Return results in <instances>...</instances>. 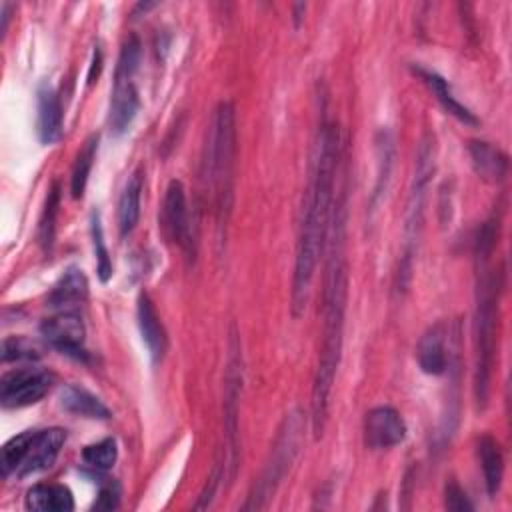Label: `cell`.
<instances>
[{"label":"cell","mask_w":512,"mask_h":512,"mask_svg":"<svg viewBox=\"0 0 512 512\" xmlns=\"http://www.w3.org/2000/svg\"><path fill=\"white\" fill-rule=\"evenodd\" d=\"M340 136L334 124H322L318 152L314 158L312 178L302 204V220L298 230L294 276H292V316L300 318L306 310L310 286L318 256L324 248L330 218L334 210V178L338 166Z\"/></svg>","instance_id":"obj_1"},{"label":"cell","mask_w":512,"mask_h":512,"mask_svg":"<svg viewBox=\"0 0 512 512\" xmlns=\"http://www.w3.org/2000/svg\"><path fill=\"white\" fill-rule=\"evenodd\" d=\"M332 234L330 240L332 252L328 258L326 272V288H324V326H322V344L318 356V368L312 386V402H310V426L314 438L324 434L328 422V404L330 390L334 384V376L340 364L342 352V330H344V310H346V268L340 256L342 246V218L338 212L330 218Z\"/></svg>","instance_id":"obj_2"},{"label":"cell","mask_w":512,"mask_h":512,"mask_svg":"<svg viewBox=\"0 0 512 512\" xmlns=\"http://www.w3.org/2000/svg\"><path fill=\"white\" fill-rule=\"evenodd\" d=\"M494 252L474 250L476 262V306H474V400L486 408L498 346V298L500 272L490 266Z\"/></svg>","instance_id":"obj_3"},{"label":"cell","mask_w":512,"mask_h":512,"mask_svg":"<svg viewBox=\"0 0 512 512\" xmlns=\"http://www.w3.org/2000/svg\"><path fill=\"white\" fill-rule=\"evenodd\" d=\"M234 158H236V118L234 106L230 102H220L214 110L212 130L208 140L206 156V176L210 180L216 204L218 228L228 222L232 208V188H234Z\"/></svg>","instance_id":"obj_4"},{"label":"cell","mask_w":512,"mask_h":512,"mask_svg":"<svg viewBox=\"0 0 512 512\" xmlns=\"http://www.w3.org/2000/svg\"><path fill=\"white\" fill-rule=\"evenodd\" d=\"M304 426H306V416L302 410H292L284 416V420L278 428L276 440L272 444L270 456L264 464V470H262L260 478L256 480L252 492L248 494L246 504L242 506L244 510H260L270 502V498L282 484L284 476L292 468V464L302 448Z\"/></svg>","instance_id":"obj_5"},{"label":"cell","mask_w":512,"mask_h":512,"mask_svg":"<svg viewBox=\"0 0 512 512\" xmlns=\"http://www.w3.org/2000/svg\"><path fill=\"white\" fill-rule=\"evenodd\" d=\"M242 342L236 326H230L228 358L224 370V440H226V464L224 474L228 482L236 478L240 466V394H242Z\"/></svg>","instance_id":"obj_6"},{"label":"cell","mask_w":512,"mask_h":512,"mask_svg":"<svg viewBox=\"0 0 512 512\" xmlns=\"http://www.w3.org/2000/svg\"><path fill=\"white\" fill-rule=\"evenodd\" d=\"M432 172H434V144L432 140H422L416 156V168H414V178H412L408 208H406V222H404V248H402V260L398 270V288L402 290H406L410 280L412 258L416 252V242H418L422 220H424L426 188Z\"/></svg>","instance_id":"obj_7"},{"label":"cell","mask_w":512,"mask_h":512,"mask_svg":"<svg viewBox=\"0 0 512 512\" xmlns=\"http://www.w3.org/2000/svg\"><path fill=\"white\" fill-rule=\"evenodd\" d=\"M54 376L42 366H22L2 374L0 402L4 408H24L46 396Z\"/></svg>","instance_id":"obj_8"},{"label":"cell","mask_w":512,"mask_h":512,"mask_svg":"<svg viewBox=\"0 0 512 512\" xmlns=\"http://www.w3.org/2000/svg\"><path fill=\"white\" fill-rule=\"evenodd\" d=\"M42 338L66 356H74L78 360L86 358L84 340H86V326L82 316L72 310H60L58 314L46 318L40 324Z\"/></svg>","instance_id":"obj_9"},{"label":"cell","mask_w":512,"mask_h":512,"mask_svg":"<svg viewBox=\"0 0 512 512\" xmlns=\"http://www.w3.org/2000/svg\"><path fill=\"white\" fill-rule=\"evenodd\" d=\"M162 228H164L168 240L178 244L188 256L194 254L186 190L180 180H170V184L166 188L164 204H162Z\"/></svg>","instance_id":"obj_10"},{"label":"cell","mask_w":512,"mask_h":512,"mask_svg":"<svg viewBox=\"0 0 512 512\" xmlns=\"http://www.w3.org/2000/svg\"><path fill=\"white\" fill-rule=\"evenodd\" d=\"M406 438V422L392 406H376L364 418V442L372 450L398 446Z\"/></svg>","instance_id":"obj_11"},{"label":"cell","mask_w":512,"mask_h":512,"mask_svg":"<svg viewBox=\"0 0 512 512\" xmlns=\"http://www.w3.org/2000/svg\"><path fill=\"white\" fill-rule=\"evenodd\" d=\"M64 442H66L64 428L54 426V428H46V430H36L34 440L28 448V454L22 460L20 468L16 470V478H28V476L48 470L56 462Z\"/></svg>","instance_id":"obj_12"},{"label":"cell","mask_w":512,"mask_h":512,"mask_svg":"<svg viewBox=\"0 0 512 512\" xmlns=\"http://www.w3.org/2000/svg\"><path fill=\"white\" fill-rule=\"evenodd\" d=\"M140 108L138 90L134 84V76L128 74H114V90L110 96V110H108V126L112 134H124L136 118Z\"/></svg>","instance_id":"obj_13"},{"label":"cell","mask_w":512,"mask_h":512,"mask_svg":"<svg viewBox=\"0 0 512 512\" xmlns=\"http://www.w3.org/2000/svg\"><path fill=\"white\" fill-rule=\"evenodd\" d=\"M446 336H448L446 324L436 322L418 340L416 358H418V366L424 374L440 376L450 366V352H448L450 348L446 346Z\"/></svg>","instance_id":"obj_14"},{"label":"cell","mask_w":512,"mask_h":512,"mask_svg":"<svg viewBox=\"0 0 512 512\" xmlns=\"http://www.w3.org/2000/svg\"><path fill=\"white\" fill-rule=\"evenodd\" d=\"M36 134L42 144H54L62 136L60 98L48 82H42L36 90Z\"/></svg>","instance_id":"obj_15"},{"label":"cell","mask_w":512,"mask_h":512,"mask_svg":"<svg viewBox=\"0 0 512 512\" xmlns=\"http://www.w3.org/2000/svg\"><path fill=\"white\" fill-rule=\"evenodd\" d=\"M136 318H138V328L142 334V340L150 352V358L154 362L162 360L164 352H166V330L164 324L154 308V302L150 300V296L146 292H140L138 296V304H136Z\"/></svg>","instance_id":"obj_16"},{"label":"cell","mask_w":512,"mask_h":512,"mask_svg":"<svg viewBox=\"0 0 512 512\" xmlns=\"http://www.w3.org/2000/svg\"><path fill=\"white\" fill-rule=\"evenodd\" d=\"M468 154L472 160V166L476 174L490 182L498 184L508 176V156L498 146L486 142V140H470L468 142Z\"/></svg>","instance_id":"obj_17"},{"label":"cell","mask_w":512,"mask_h":512,"mask_svg":"<svg viewBox=\"0 0 512 512\" xmlns=\"http://www.w3.org/2000/svg\"><path fill=\"white\" fill-rule=\"evenodd\" d=\"M88 298V278L80 268H68L48 294V306L56 310H72Z\"/></svg>","instance_id":"obj_18"},{"label":"cell","mask_w":512,"mask_h":512,"mask_svg":"<svg viewBox=\"0 0 512 512\" xmlns=\"http://www.w3.org/2000/svg\"><path fill=\"white\" fill-rule=\"evenodd\" d=\"M58 402L68 414H74V416H82V418H90V420L112 418L110 408L96 394H92L86 388L76 386V384H66L60 390Z\"/></svg>","instance_id":"obj_19"},{"label":"cell","mask_w":512,"mask_h":512,"mask_svg":"<svg viewBox=\"0 0 512 512\" xmlns=\"http://www.w3.org/2000/svg\"><path fill=\"white\" fill-rule=\"evenodd\" d=\"M24 504L34 512H70L74 510V496L64 484H36L26 492Z\"/></svg>","instance_id":"obj_20"},{"label":"cell","mask_w":512,"mask_h":512,"mask_svg":"<svg viewBox=\"0 0 512 512\" xmlns=\"http://www.w3.org/2000/svg\"><path fill=\"white\" fill-rule=\"evenodd\" d=\"M414 72L420 76V80L432 90V94L436 96V100L444 106V110L448 114H452L456 120H460L462 124H468V126H478V118L462 104L458 102V98L452 94L450 90V84L436 72L432 70H424L420 66H414Z\"/></svg>","instance_id":"obj_21"},{"label":"cell","mask_w":512,"mask_h":512,"mask_svg":"<svg viewBox=\"0 0 512 512\" xmlns=\"http://www.w3.org/2000/svg\"><path fill=\"white\" fill-rule=\"evenodd\" d=\"M478 456H480L486 492L490 498H494L500 490L502 476H504V456H502V448H500L498 440L492 438L490 434H484L478 440Z\"/></svg>","instance_id":"obj_22"},{"label":"cell","mask_w":512,"mask_h":512,"mask_svg":"<svg viewBox=\"0 0 512 512\" xmlns=\"http://www.w3.org/2000/svg\"><path fill=\"white\" fill-rule=\"evenodd\" d=\"M142 186H144L142 172L136 170L122 188V194L118 200V228L122 236H128L138 224Z\"/></svg>","instance_id":"obj_23"},{"label":"cell","mask_w":512,"mask_h":512,"mask_svg":"<svg viewBox=\"0 0 512 512\" xmlns=\"http://www.w3.org/2000/svg\"><path fill=\"white\" fill-rule=\"evenodd\" d=\"M96 148H98V134H90L86 138V142L82 144V148L76 154L74 166H72V176H70V192L72 198H82L86 184H88V176L96 158Z\"/></svg>","instance_id":"obj_24"},{"label":"cell","mask_w":512,"mask_h":512,"mask_svg":"<svg viewBox=\"0 0 512 512\" xmlns=\"http://www.w3.org/2000/svg\"><path fill=\"white\" fill-rule=\"evenodd\" d=\"M36 430H24L16 436H12L4 446H2V474L10 476L16 474V470L20 468L22 460L28 454V448L34 440Z\"/></svg>","instance_id":"obj_25"},{"label":"cell","mask_w":512,"mask_h":512,"mask_svg":"<svg viewBox=\"0 0 512 512\" xmlns=\"http://www.w3.org/2000/svg\"><path fill=\"white\" fill-rule=\"evenodd\" d=\"M58 206H60V186H58V182H54L48 190L46 204H44V210H42V216H40V226H38V240L44 246V250H48L52 246V240H54Z\"/></svg>","instance_id":"obj_26"},{"label":"cell","mask_w":512,"mask_h":512,"mask_svg":"<svg viewBox=\"0 0 512 512\" xmlns=\"http://www.w3.org/2000/svg\"><path fill=\"white\" fill-rule=\"evenodd\" d=\"M118 458V446L114 438H102L94 444H88L82 450V460L94 470H110Z\"/></svg>","instance_id":"obj_27"},{"label":"cell","mask_w":512,"mask_h":512,"mask_svg":"<svg viewBox=\"0 0 512 512\" xmlns=\"http://www.w3.org/2000/svg\"><path fill=\"white\" fill-rule=\"evenodd\" d=\"M90 232H92V244H94V254H96L98 278H100V282H108L110 276H112V260H110L106 244H104V232H102V224H100L98 212L92 214Z\"/></svg>","instance_id":"obj_28"},{"label":"cell","mask_w":512,"mask_h":512,"mask_svg":"<svg viewBox=\"0 0 512 512\" xmlns=\"http://www.w3.org/2000/svg\"><path fill=\"white\" fill-rule=\"evenodd\" d=\"M40 356L36 344L24 336H8L2 342L4 362H34Z\"/></svg>","instance_id":"obj_29"},{"label":"cell","mask_w":512,"mask_h":512,"mask_svg":"<svg viewBox=\"0 0 512 512\" xmlns=\"http://www.w3.org/2000/svg\"><path fill=\"white\" fill-rule=\"evenodd\" d=\"M444 506L448 510H454V512L474 510V504L470 502V498L466 496V492L462 490V486L454 478H450L444 486Z\"/></svg>","instance_id":"obj_30"},{"label":"cell","mask_w":512,"mask_h":512,"mask_svg":"<svg viewBox=\"0 0 512 512\" xmlns=\"http://www.w3.org/2000/svg\"><path fill=\"white\" fill-rule=\"evenodd\" d=\"M120 494H122L120 484L114 482V480H110L108 484H104V486L100 488L98 498H96V502H94L92 508H94V510H116L118 504H120Z\"/></svg>","instance_id":"obj_31"},{"label":"cell","mask_w":512,"mask_h":512,"mask_svg":"<svg viewBox=\"0 0 512 512\" xmlns=\"http://www.w3.org/2000/svg\"><path fill=\"white\" fill-rule=\"evenodd\" d=\"M224 478V464L220 466H216L214 468V472L210 474V478H208V482H206V486H204V490L200 492V496H198V502L194 504V508L196 510H204V508H208L210 504H212V500H214V494H216V488H218V484H220V480Z\"/></svg>","instance_id":"obj_32"}]
</instances>
